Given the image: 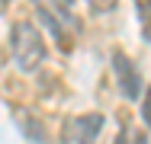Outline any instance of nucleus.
<instances>
[{"label":"nucleus","instance_id":"4","mask_svg":"<svg viewBox=\"0 0 151 144\" xmlns=\"http://www.w3.org/2000/svg\"><path fill=\"white\" fill-rule=\"evenodd\" d=\"M16 118H19V125L26 128V138L35 144H45V135H42V125H39V118H29L26 112H16Z\"/></svg>","mask_w":151,"mask_h":144},{"label":"nucleus","instance_id":"3","mask_svg":"<svg viewBox=\"0 0 151 144\" xmlns=\"http://www.w3.org/2000/svg\"><path fill=\"white\" fill-rule=\"evenodd\" d=\"M113 74H116V83H119L122 96L125 99H138V93H142V74H138V67L129 61L125 51H113Z\"/></svg>","mask_w":151,"mask_h":144},{"label":"nucleus","instance_id":"1","mask_svg":"<svg viewBox=\"0 0 151 144\" xmlns=\"http://www.w3.org/2000/svg\"><path fill=\"white\" fill-rule=\"evenodd\" d=\"M10 51L19 71H35L42 61H45V42H42V32L32 26V23H13L10 32Z\"/></svg>","mask_w":151,"mask_h":144},{"label":"nucleus","instance_id":"7","mask_svg":"<svg viewBox=\"0 0 151 144\" xmlns=\"http://www.w3.org/2000/svg\"><path fill=\"white\" fill-rule=\"evenodd\" d=\"M142 115H145V125L151 128V86H148V93H145V106H142Z\"/></svg>","mask_w":151,"mask_h":144},{"label":"nucleus","instance_id":"5","mask_svg":"<svg viewBox=\"0 0 151 144\" xmlns=\"http://www.w3.org/2000/svg\"><path fill=\"white\" fill-rule=\"evenodd\" d=\"M135 6H138V23H142V32H145V38L151 42V0H135Z\"/></svg>","mask_w":151,"mask_h":144},{"label":"nucleus","instance_id":"6","mask_svg":"<svg viewBox=\"0 0 151 144\" xmlns=\"http://www.w3.org/2000/svg\"><path fill=\"white\" fill-rule=\"evenodd\" d=\"M87 3H90L93 13H109V10H116L119 0H87Z\"/></svg>","mask_w":151,"mask_h":144},{"label":"nucleus","instance_id":"2","mask_svg":"<svg viewBox=\"0 0 151 144\" xmlns=\"http://www.w3.org/2000/svg\"><path fill=\"white\" fill-rule=\"evenodd\" d=\"M103 115L100 112H87V115H71L61 128V141L64 144H93L96 135L103 131Z\"/></svg>","mask_w":151,"mask_h":144},{"label":"nucleus","instance_id":"8","mask_svg":"<svg viewBox=\"0 0 151 144\" xmlns=\"http://www.w3.org/2000/svg\"><path fill=\"white\" fill-rule=\"evenodd\" d=\"M116 144H129V131H125V125H122L119 135H116Z\"/></svg>","mask_w":151,"mask_h":144},{"label":"nucleus","instance_id":"9","mask_svg":"<svg viewBox=\"0 0 151 144\" xmlns=\"http://www.w3.org/2000/svg\"><path fill=\"white\" fill-rule=\"evenodd\" d=\"M132 144H148V135H145V131H135V138H132Z\"/></svg>","mask_w":151,"mask_h":144}]
</instances>
